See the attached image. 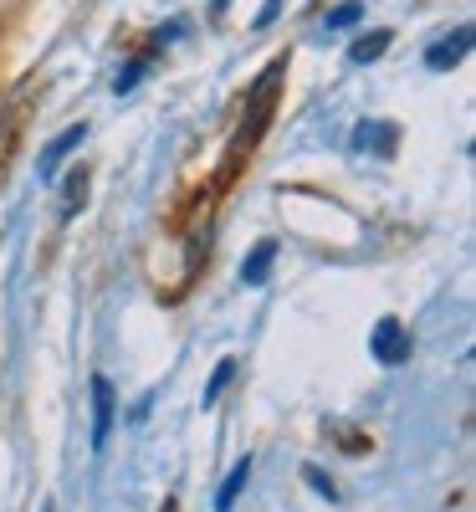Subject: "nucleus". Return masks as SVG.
Masks as SVG:
<instances>
[{"instance_id":"obj_1","label":"nucleus","mask_w":476,"mask_h":512,"mask_svg":"<svg viewBox=\"0 0 476 512\" xmlns=\"http://www.w3.org/2000/svg\"><path fill=\"white\" fill-rule=\"evenodd\" d=\"M369 349L379 364H405L410 359V328L400 318H379L374 333H369Z\"/></svg>"},{"instance_id":"obj_2","label":"nucleus","mask_w":476,"mask_h":512,"mask_svg":"<svg viewBox=\"0 0 476 512\" xmlns=\"http://www.w3.org/2000/svg\"><path fill=\"white\" fill-rule=\"evenodd\" d=\"M113 410H118V395H113V384L98 374V379H93V446L108 441V431H113Z\"/></svg>"},{"instance_id":"obj_3","label":"nucleus","mask_w":476,"mask_h":512,"mask_svg":"<svg viewBox=\"0 0 476 512\" xmlns=\"http://www.w3.org/2000/svg\"><path fill=\"white\" fill-rule=\"evenodd\" d=\"M395 144H400V128L395 123H359L354 128V149H374L379 159L395 154Z\"/></svg>"},{"instance_id":"obj_4","label":"nucleus","mask_w":476,"mask_h":512,"mask_svg":"<svg viewBox=\"0 0 476 512\" xmlns=\"http://www.w3.org/2000/svg\"><path fill=\"white\" fill-rule=\"evenodd\" d=\"M82 139H88V123H72L62 139H52L47 149H41V180H52L57 169H62V159H67V149H77Z\"/></svg>"},{"instance_id":"obj_5","label":"nucleus","mask_w":476,"mask_h":512,"mask_svg":"<svg viewBox=\"0 0 476 512\" xmlns=\"http://www.w3.org/2000/svg\"><path fill=\"white\" fill-rule=\"evenodd\" d=\"M466 52H471V26H456V36H446V41H436V47H430V57H425V62H430V67H436V72H441V67H451V62H461Z\"/></svg>"},{"instance_id":"obj_6","label":"nucleus","mask_w":476,"mask_h":512,"mask_svg":"<svg viewBox=\"0 0 476 512\" xmlns=\"http://www.w3.org/2000/svg\"><path fill=\"white\" fill-rule=\"evenodd\" d=\"M272 262H277V241H262V246H256L246 262H241V282H246V287H262L267 272H272Z\"/></svg>"},{"instance_id":"obj_7","label":"nucleus","mask_w":476,"mask_h":512,"mask_svg":"<svg viewBox=\"0 0 476 512\" xmlns=\"http://www.w3.org/2000/svg\"><path fill=\"white\" fill-rule=\"evenodd\" d=\"M251 482V456H241L236 466H231V477H226V487H221V497H215V512H231V502H236V492Z\"/></svg>"},{"instance_id":"obj_8","label":"nucleus","mask_w":476,"mask_h":512,"mask_svg":"<svg viewBox=\"0 0 476 512\" xmlns=\"http://www.w3.org/2000/svg\"><path fill=\"white\" fill-rule=\"evenodd\" d=\"M384 52H389V31H374V36H359L354 47H349V62L364 67V62H374V57H384Z\"/></svg>"},{"instance_id":"obj_9","label":"nucleus","mask_w":476,"mask_h":512,"mask_svg":"<svg viewBox=\"0 0 476 512\" xmlns=\"http://www.w3.org/2000/svg\"><path fill=\"white\" fill-rule=\"evenodd\" d=\"M82 200H88V164L67 175V200H62V216H72V210H77Z\"/></svg>"},{"instance_id":"obj_10","label":"nucleus","mask_w":476,"mask_h":512,"mask_svg":"<svg viewBox=\"0 0 476 512\" xmlns=\"http://www.w3.org/2000/svg\"><path fill=\"white\" fill-rule=\"evenodd\" d=\"M231 374H236V359H221V369H215L210 384H205V400H200V405H215V400H221V390L231 384Z\"/></svg>"},{"instance_id":"obj_11","label":"nucleus","mask_w":476,"mask_h":512,"mask_svg":"<svg viewBox=\"0 0 476 512\" xmlns=\"http://www.w3.org/2000/svg\"><path fill=\"white\" fill-rule=\"evenodd\" d=\"M364 16V6L359 0H349V6H338V11H328V31H338V26H354Z\"/></svg>"},{"instance_id":"obj_12","label":"nucleus","mask_w":476,"mask_h":512,"mask_svg":"<svg viewBox=\"0 0 476 512\" xmlns=\"http://www.w3.org/2000/svg\"><path fill=\"white\" fill-rule=\"evenodd\" d=\"M164 512H175V502H169V507H164Z\"/></svg>"}]
</instances>
